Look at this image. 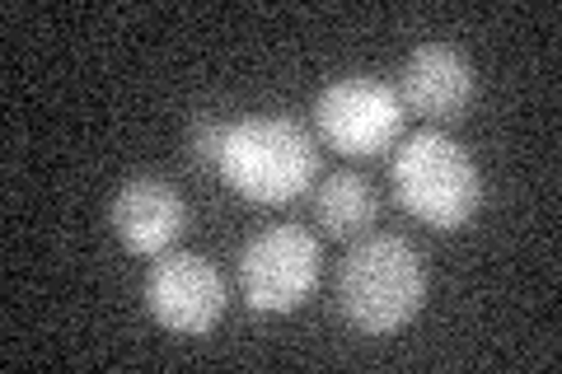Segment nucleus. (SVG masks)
I'll list each match as a JSON object with an SVG mask.
<instances>
[{"label":"nucleus","instance_id":"4","mask_svg":"<svg viewBox=\"0 0 562 374\" xmlns=\"http://www.w3.org/2000/svg\"><path fill=\"white\" fill-rule=\"evenodd\" d=\"M403 109L398 89L371 80V76H342L333 80L319 99H314V122L328 150L347 159H375L403 136Z\"/></svg>","mask_w":562,"mask_h":374},{"label":"nucleus","instance_id":"6","mask_svg":"<svg viewBox=\"0 0 562 374\" xmlns=\"http://www.w3.org/2000/svg\"><path fill=\"white\" fill-rule=\"evenodd\" d=\"M146 309L179 337H206L225 318V276L202 253H160L146 272Z\"/></svg>","mask_w":562,"mask_h":374},{"label":"nucleus","instance_id":"2","mask_svg":"<svg viewBox=\"0 0 562 374\" xmlns=\"http://www.w3.org/2000/svg\"><path fill=\"white\" fill-rule=\"evenodd\" d=\"M427 299V267L398 235L361 239L338 267V309L357 332L390 337L408 328Z\"/></svg>","mask_w":562,"mask_h":374},{"label":"nucleus","instance_id":"7","mask_svg":"<svg viewBox=\"0 0 562 374\" xmlns=\"http://www.w3.org/2000/svg\"><path fill=\"white\" fill-rule=\"evenodd\" d=\"M473 94H479V70L450 43H422L408 52L398 70V99L431 122H454L469 113Z\"/></svg>","mask_w":562,"mask_h":374},{"label":"nucleus","instance_id":"1","mask_svg":"<svg viewBox=\"0 0 562 374\" xmlns=\"http://www.w3.org/2000/svg\"><path fill=\"white\" fill-rule=\"evenodd\" d=\"M216 169L235 197L254 206H286L305 197L319 173L314 136L291 117H239L225 127Z\"/></svg>","mask_w":562,"mask_h":374},{"label":"nucleus","instance_id":"3","mask_svg":"<svg viewBox=\"0 0 562 374\" xmlns=\"http://www.w3.org/2000/svg\"><path fill=\"white\" fill-rule=\"evenodd\" d=\"M394 197L422 225L454 235L464 229L483 206V173L473 155L446 132H413L403 136L394 155Z\"/></svg>","mask_w":562,"mask_h":374},{"label":"nucleus","instance_id":"10","mask_svg":"<svg viewBox=\"0 0 562 374\" xmlns=\"http://www.w3.org/2000/svg\"><path fill=\"white\" fill-rule=\"evenodd\" d=\"M225 127H231V122H216V117H202L198 127H192V159H198V165H216L221 159Z\"/></svg>","mask_w":562,"mask_h":374},{"label":"nucleus","instance_id":"9","mask_svg":"<svg viewBox=\"0 0 562 374\" xmlns=\"http://www.w3.org/2000/svg\"><path fill=\"white\" fill-rule=\"evenodd\" d=\"M380 216V197L371 188V178L338 169L319 183V197H314V220L328 239H357L375 225Z\"/></svg>","mask_w":562,"mask_h":374},{"label":"nucleus","instance_id":"8","mask_svg":"<svg viewBox=\"0 0 562 374\" xmlns=\"http://www.w3.org/2000/svg\"><path fill=\"white\" fill-rule=\"evenodd\" d=\"M109 220H113V235L127 253L160 258L188 229V206L165 178H132V183L117 188Z\"/></svg>","mask_w":562,"mask_h":374},{"label":"nucleus","instance_id":"5","mask_svg":"<svg viewBox=\"0 0 562 374\" xmlns=\"http://www.w3.org/2000/svg\"><path fill=\"white\" fill-rule=\"evenodd\" d=\"M319 281V239L301 225H268L239 253L244 305L254 314L301 309Z\"/></svg>","mask_w":562,"mask_h":374}]
</instances>
